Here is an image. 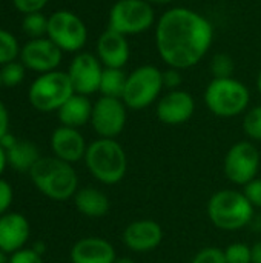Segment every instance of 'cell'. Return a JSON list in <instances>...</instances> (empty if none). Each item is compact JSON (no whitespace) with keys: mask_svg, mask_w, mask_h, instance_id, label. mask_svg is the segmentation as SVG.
<instances>
[{"mask_svg":"<svg viewBox=\"0 0 261 263\" xmlns=\"http://www.w3.org/2000/svg\"><path fill=\"white\" fill-rule=\"evenodd\" d=\"M162 77H163V88L174 91V89H180V85L183 82V76L180 69L175 68H168L165 71H162Z\"/></svg>","mask_w":261,"mask_h":263,"instance_id":"836d02e7","label":"cell"},{"mask_svg":"<svg viewBox=\"0 0 261 263\" xmlns=\"http://www.w3.org/2000/svg\"><path fill=\"white\" fill-rule=\"evenodd\" d=\"M195 112V100L191 92L183 89L168 91L157 100V119L169 126L186 123Z\"/></svg>","mask_w":261,"mask_h":263,"instance_id":"5bb4252c","label":"cell"},{"mask_svg":"<svg viewBox=\"0 0 261 263\" xmlns=\"http://www.w3.org/2000/svg\"><path fill=\"white\" fill-rule=\"evenodd\" d=\"M243 194L254 208L261 210V177H255L243 186Z\"/></svg>","mask_w":261,"mask_h":263,"instance_id":"4dcf8cb0","label":"cell"},{"mask_svg":"<svg viewBox=\"0 0 261 263\" xmlns=\"http://www.w3.org/2000/svg\"><path fill=\"white\" fill-rule=\"evenodd\" d=\"M49 145L54 157L71 165L83 160L88 149V143L83 134L77 128H69L63 125L52 131Z\"/></svg>","mask_w":261,"mask_h":263,"instance_id":"2e32d148","label":"cell"},{"mask_svg":"<svg viewBox=\"0 0 261 263\" xmlns=\"http://www.w3.org/2000/svg\"><path fill=\"white\" fill-rule=\"evenodd\" d=\"M31 248H32L35 253H38L40 256H43V254H45V251H46V245H45L43 242H35Z\"/></svg>","mask_w":261,"mask_h":263,"instance_id":"ab89813d","label":"cell"},{"mask_svg":"<svg viewBox=\"0 0 261 263\" xmlns=\"http://www.w3.org/2000/svg\"><path fill=\"white\" fill-rule=\"evenodd\" d=\"M8 263H43V256L35 253L32 248H23L11 254Z\"/></svg>","mask_w":261,"mask_h":263,"instance_id":"d6a6232c","label":"cell"},{"mask_svg":"<svg viewBox=\"0 0 261 263\" xmlns=\"http://www.w3.org/2000/svg\"><path fill=\"white\" fill-rule=\"evenodd\" d=\"M128 74H125L123 68H105L100 80V92L105 97L122 99Z\"/></svg>","mask_w":261,"mask_h":263,"instance_id":"603a6c76","label":"cell"},{"mask_svg":"<svg viewBox=\"0 0 261 263\" xmlns=\"http://www.w3.org/2000/svg\"><path fill=\"white\" fill-rule=\"evenodd\" d=\"M191 263H226L225 250L218 247H206L192 257Z\"/></svg>","mask_w":261,"mask_h":263,"instance_id":"f546056e","label":"cell"},{"mask_svg":"<svg viewBox=\"0 0 261 263\" xmlns=\"http://www.w3.org/2000/svg\"><path fill=\"white\" fill-rule=\"evenodd\" d=\"M20 49L22 48L15 35L6 29H0V66L17 60Z\"/></svg>","mask_w":261,"mask_h":263,"instance_id":"cb8c5ba5","label":"cell"},{"mask_svg":"<svg viewBox=\"0 0 261 263\" xmlns=\"http://www.w3.org/2000/svg\"><path fill=\"white\" fill-rule=\"evenodd\" d=\"M155 23L154 8L146 0H117L108 15V28L123 35L142 34Z\"/></svg>","mask_w":261,"mask_h":263,"instance_id":"ba28073f","label":"cell"},{"mask_svg":"<svg viewBox=\"0 0 261 263\" xmlns=\"http://www.w3.org/2000/svg\"><path fill=\"white\" fill-rule=\"evenodd\" d=\"M8 166L18 173H29L32 166L42 159L40 149L29 140H17V143L6 151Z\"/></svg>","mask_w":261,"mask_h":263,"instance_id":"7402d4cb","label":"cell"},{"mask_svg":"<svg viewBox=\"0 0 261 263\" xmlns=\"http://www.w3.org/2000/svg\"><path fill=\"white\" fill-rule=\"evenodd\" d=\"M25 65L22 62H11V63H6L2 66L0 69V74H2V82H3V86H8V88H15L17 85H20L25 79Z\"/></svg>","mask_w":261,"mask_h":263,"instance_id":"83f0119b","label":"cell"},{"mask_svg":"<svg viewBox=\"0 0 261 263\" xmlns=\"http://www.w3.org/2000/svg\"><path fill=\"white\" fill-rule=\"evenodd\" d=\"M14 200V190L12 185L5 180L3 177H0V216L6 214L12 205Z\"/></svg>","mask_w":261,"mask_h":263,"instance_id":"1f68e13d","label":"cell"},{"mask_svg":"<svg viewBox=\"0 0 261 263\" xmlns=\"http://www.w3.org/2000/svg\"><path fill=\"white\" fill-rule=\"evenodd\" d=\"M146 2H149L151 5H169L174 0H146Z\"/></svg>","mask_w":261,"mask_h":263,"instance_id":"60d3db41","label":"cell"},{"mask_svg":"<svg viewBox=\"0 0 261 263\" xmlns=\"http://www.w3.org/2000/svg\"><path fill=\"white\" fill-rule=\"evenodd\" d=\"M208 217L212 225L223 231H240L254 219V206L243 191L220 190L208 202Z\"/></svg>","mask_w":261,"mask_h":263,"instance_id":"277c9868","label":"cell"},{"mask_svg":"<svg viewBox=\"0 0 261 263\" xmlns=\"http://www.w3.org/2000/svg\"><path fill=\"white\" fill-rule=\"evenodd\" d=\"M105 66L97 55L91 52H78L68 69L69 80L72 83L74 92L82 96H91L100 89V80Z\"/></svg>","mask_w":261,"mask_h":263,"instance_id":"7c38bea8","label":"cell"},{"mask_svg":"<svg viewBox=\"0 0 261 263\" xmlns=\"http://www.w3.org/2000/svg\"><path fill=\"white\" fill-rule=\"evenodd\" d=\"M31 237L29 220L15 211L0 216V250L8 256L26 248Z\"/></svg>","mask_w":261,"mask_h":263,"instance_id":"e0dca14e","label":"cell"},{"mask_svg":"<svg viewBox=\"0 0 261 263\" xmlns=\"http://www.w3.org/2000/svg\"><path fill=\"white\" fill-rule=\"evenodd\" d=\"M62 55L63 51L48 37L31 39L20 49V60L25 68L40 74L55 71Z\"/></svg>","mask_w":261,"mask_h":263,"instance_id":"4fadbf2b","label":"cell"},{"mask_svg":"<svg viewBox=\"0 0 261 263\" xmlns=\"http://www.w3.org/2000/svg\"><path fill=\"white\" fill-rule=\"evenodd\" d=\"M2 86H3V82H2V74H0V89H2Z\"/></svg>","mask_w":261,"mask_h":263,"instance_id":"f6af8a7d","label":"cell"},{"mask_svg":"<svg viewBox=\"0 0 261 263\" xmlns=\"http://www.w3.org/2000/svg\"><path fill=\"white\" fill-rule=\"evenodd\" d=\"M243 131L248 139L254 142H261V105L246 111L243 119Z\"/></svg>","mask_w":261,"mask_h":263,"instance_id":"484cf974","label":"cell"},{"mask_svg":"<svg viewBox=\"0 0 261 263\" xmlns=\"http://www.w3.org/2000/svg\"><path fill=\"white\" fill-rule=\"evenodd\" d=\"M234 69H235V63L229 54L218 52L211 60V72L214 79H229L232 77Z\"/></svg>","mask_w":261,"mask_h":263,"instance_id":"4316f807","label":"cell"},{"mask_svg":"<svg viewBox=\"0 0 261 263\" xmlns=\"http://www.w3.org/2000/svg\"><path fill=\"white\" fill-rule=\"evenodd\" d=\"M226 263H252L251 260V247L242 242L231 243L225 248Z\"/></svg>","mask_w":261,"mask_h":263,"instance_id":"f1b7e54d","label":"cell"},{"mask_svg":"<svg viewBox=\"0 0 261 263\" xmlns=\"http://www.w3.org/2000/svg\"><path fill=\"white\" fill-rule=\"evenodd\" d=\"M94 103L89 100L88 96L72 94L57 111L58 120L63 126L69 128H82L91 122Z\"/></svg>","mask_w":261,"mask_h":263,"instance_id":"44dd1931","label":"cell"},{"mask_svg":"<svg viewBox=\"0 0 261 263\" xmlns=\"http://www.w3.org/2000/svg\"><path fill=\"white\" fill-rule=\"evenodd\" d=\"M212 40V23L191 8H169L155 23V48L169 68L183 71L195 66L208 54Z\"/></svg>","mask_w":261,"mask_h":263,"instance_id":"6da1fadb","label":"cell"},{"mask_svg":"<svg viewBox=\"0 0 261 263\" xmlns=\"http://www.w3.org/2000/svg\"><path fill=\"white\" fill-rule=\"evenodd\" d=\"M91 176L103 185H117L128 171V157L115 139H102L88 145L83 159Z\"/></svg>","mask_w":261,"mask_h":263,"instance_id":"3957f363","label":"cell"},{"mask_svg":"<svg viewBox=\"0 0 261 263\" xmlns=\"http://www.w3.org/2000/svg\"><path fill=\"white\" fill-rule=\"evenodd\" d=\"M9 133V111L0 100V140Z\"/></svg>","mask_w":261,"mask_h":263,"instance_id":"d590c367","label":"cell"},{"mask_svg":"<svg viewBox=\"0 0 261 263\" xmlns=\"http://www.w3.org/2000/svg\"><path fill=\"white\" fill-rule=\"evenodd\" d=\"M257 89H258V92L261 94V69L260 72H258V76H257Z\"/></svg>","mask_w":261,"mask_h":263,"instance_id":"ee69618b","label":"cell"},{"mask_svg":"<svg viewBox=\"0 0 261 263\" xmlns=\"http://www.w3.org/2000/svg\"><path fill=\"white\" fill-rule=\"evenodd\" d=\"M122 240L125 247L134 253H149L162 245L163 228L155 220H134L123 230Z\"/></svg>","mask_w":261,"mask_h":263,"instance_id":"9a60e30c","label":"cell"},{"mask_svg":"<svg viewBox=\"0 0 261 263\" xmlns=\"http://www.w3.org/2000/svg\"><path fill=\"white\" fill-rule=\"evenodd\" d=\"M251 260L252 263H261V240L251 247Z\"/></svg>","mask_w":261,"mask_h":263,"instance_id":"74e56055","label":"cell"},{"mask_svg":"<svg viewBox=\"0 0 261 263\" xmlns=\"http://www.w3.org/2000/svg\"><path fill=\"white\" fill-rule=\"evenodd\" d=\"M128 120V106L122 99L115 97H98L92 106L91 126L102 139L118 137Z\"/></svg>","mask_w":261,"mask_h":263,"instance_id":"8fae6325","label":"cell"},{"mask_svg":"<svg viewBox=\"0 0 261 263\" xmlns=\"http://www.w3.org/2000/svg\"><path fill=\"white\" fill-rule=\"evenodd\" d=\"M74 88L68 72L51 71L40 74L28 89V100L31 106L40 112H54L72 96Z\"/></svg>","mask_w":261,"mask_h":263,"instance_id":"8992f818","label":"cell"},{"mask_svg":"<svg viewBox=\"0 0 261 263\" xmlns=\"http://www.w3.org/2000/svg\"><path fill=\"white\" fill-rule=\"evenodd\" d=\"M95 55L105 68H123L131 55L126 35L108 28L97 40Z\"/></svg>","mask_w":261,"mask_h":263,"instance_id":"ac0fdd59","label":"cell"},{"mask_svg":"<svg viewBox=\"0 0 261 263\" xmlns=\"http://www.w3.org/2000/svg\"><path fill=\"white\" fill-rule=\"evenodd\" d=\"M205 105L217 117L231 119L246 112L251 92L248 86L234 79H212L205 89Z\"/></svg>","mask_w":261,"mask_h":263,"instance_id":"5b68a950","label":"cell"},{"mask_svg":"<svg viewBox=\"0 0 261 263\" xmlns=\"http://www.w3.org/2000/svg\"><path fill=\"white\" fill-rule=\"evenodd\" d=\"M17 140H18L17 137H14L11 133H8V134L0 140V145H2V148H3L5 151H8V149H11V148L17 143Z\"/></svg>","mask_w":261,"mask_h":263,"instance_id":"8d00e7d4","label":"cell"},{"mask_svg":"<svg viewBox=\"0 0 261 263\" xmlns=\"http://www.w3.org/2000/svg\"><path fill=\"white\" fill-rule=\"evenodd\" d=\"M162 89V71L154 65H142L128 74L122 100L129 109L140 111L157 102Z\"/></svg>","mask_w":261,"mask_h":263,"instance_id":"52a82bcc","label":"cell"},{"mask_svg":"<svg viewBox=\"0 0 261 263\" xmlns=\"http://www.w3.org/2000/svg\"><path fill=\"white\" fill-rule=\"evenodd\" d=\"M71 263H114L115 248L102 237H83L77 240L69 251Z\"/></svg>","mask_w":261,"mask_h":263,"instance_id":"d6986e66","label":"cell"},{"mask_svg":"<svg viewBox=\"0 0 261 263\" xmlns=\"http://www.w3.org/2000/svg\"><path fill=\"white\" fill-rule=\"evenodd\" d=\"M49 0H12L14 6L17 11L22 14H32V12H40Z\"/></svg>","mask_w":261,"mask_h":263,"instance_id":"e575fe53","label":"cell"},{"mask_svg":"<svg viewBox=\"0 0 261 263\" xmlns=\"http://www.w3.org/2000/svg\"><path fill=\"white\" fill-rule=\"evenodd\" d=\"M74 199V205L80 214L89 219H100L105 217L111 210L109 197L94 186H83L78 188Z\"/></svg>","mask_w":261,"mask_h":263,"instance_id":"ffe728a7","label":"cell"},{"mask_svg":"<svg viewBox=\"0 0 261 263\" xmlns=\"http://www.w3.org/2000/svg\"><path fill=\"white\" fill-rule=\"evenodd\" d=\"M9 262V256L5 253V251H2L0 250V263H8Z\"/></svg>","mask_w":261,"mask_h":263,"instance_id":"7bdbcfd3","label":"cell"},{"mask_svg":"<svg viewBox=\"0 0 261 263\" xmlns=\"http://www.w3.org/2000/svg\"><path fill=\"white\" fill-rule=\"evenodd\" d=\"M46 37L63 52H78L86 45L88 28L77 14L60 9L48 17Z\"/></svg>","mask_w":261,"mask_h":263,"instance_id":"9c48e42d","label":"cell"},{"mask_svg":"<svg viewBox=\"0 0 261 263\" xmlns=\"http://www.w3.org/2000/svg\"><path fill=\"white\" fill-rule=\"evenodd\" d=\"M23 32L31 37V39H40L45 37L48 32V17L43 15L42 12H32V14H26L23 17V23H22Z\"/></svg>","mask_w":261,"mask_h":263,"instance_id":"d4e9b609","label":"cell"},{"mask_svg":"<svg viewBox=\"0 0 261 263\" xmlns=\"http://www.w3.org/2000/svg\"><path fill=\"white\" fill-rule=\"evenodd\" d=\"M6 166H8V156H6V151H5V149L2 148V145H0V177H2V174L5 173Z\"/></svg>","mask_w":261,"mask_h":263,"instance_id":"f35d334b","label":"cell"},{"mask_svg":"<svg viewBox=\"0 0 261 263\" xmlns=\"http://www.w3.org/2000/svg\"><path fill=\"white\" fill-rule=\"evenodd\" d=\"M28 174L38 193L55 202L72 199L78 190V176L74 166L54 156L42 157Z\"/></svg>","mask_w":261,"mask_h":263,"instance_id":"7a4b0ae2","label":"cell"},{"mask_svg":"<svg viewBox=\"0 0 261 263\" xmlns=\"http://www.w3.org/2000/svg\"><path fill=\"white\" fill-rule=\"evenodd\" d=\"M114 263H135V260L131 257H117Z\"/></svg>","mask_w":261,"mask_h":263,"instance_id":"b9f144b4","label":"cell"},{"mask_svg":"<svg viewBox=\"0 0 261 263\" xmlns=\"http://www.w3.org/2000/svg\"><path fill=\"white\" fill-rule=\"evenodd\" d=\"M260 165L261 156L258 148L249 140H242L228 149L223 162V171L229 182L245 186L258 177Z\"/></svg>","mask_w":261,"mask_h":263,"instance_id":"30bf717a","label":"cell"}]
</instances>
